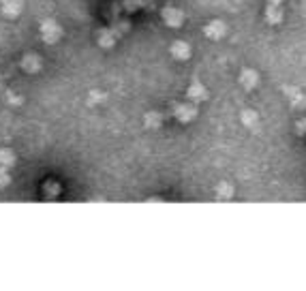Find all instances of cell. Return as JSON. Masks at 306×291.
I'll return each instance as SVG.
<instances>
[{
  "label": "cell",
  "instance_id": "3957f363",
  "mask_svg": "<svg viewBox=\"0 0 306 291\" xmlns=\"http://www.w3.org/2000/svg\"><path fill=\"white\" fill-rule=\"evenodd\" d=\"M161 15H163V22L167 26H172V28H180L182 22H184V13L180 9H175V6H165Z\"/></svg>",
  "mask_w": 306,
  "mask_h": 291
},
{
  "label": "cell",
  "instance_id": "277c9868",
  "mask_svg": "<svg viewBox=\"0 0 306 291\" xmlns=\"http://www.w3.org/2000/svg\"><path fill=\"white\" fill-rule=\"evenodd\" d=\"M206 32V37L208 39H212V41H219V39H223L225 37V32H227V26L220 22V19H214V22H210L204 28Z\"/></svg>",
  "mask_w": 306,
  "mask_h": 291
},
{
  "label": "cell",
  "instance_id": "d6986e66",
  "mask_svg": "<svg viewBox=\"0 0 306 291\" xmlns=\"http://www.w3.org/2000/svg\"><path fill=\"white\" fill-rule=\"evenodd\" d=\"M9 103H17V105H19V103H22V96H17V94H11V96H9Z\"/></svg>",
  "mask_w": 306,
  "mask_h": 291
},
{
  "label": "cell",
  "instance_id": "9c48e42d",
  "mask_svg": "<svg viewBox=\"0 0 306 291\" xmlns=\"http://www.w3.org/2000/svg\"><path fill=\"white\" fill-rule=\"evenodd\" d=\"M240 83L246 88V90H253L259 83V75H257V71H253V69H244L242 73H240Z\"/></svg>",
  "mask_w": 306,
  "mask_h": 291
},
{
  "label": "cell",
  "instance_id": "44dd1931",
  "mask_svg": "<svg viewBox=\"0 0 306 291\" xmlns=\"http://www.w3.org/2000/svg\"><path fill=\"white\" fill-rule=\"evenodd\" d=\"M283 0H268V4H281Z\"/></svg>",
  "mask_w": 306,
  "mask_h": 291
},
{
  "label": "cell",
  "instance_id": "5b68a950",
  "mask_svg": "<svg viewBox=\"0 0 306 291\" xmlns=\"http://www.w3.org/2000/svg\"><path fill=\"white\" fill-rule=\"evenodd\" d=\"M169 51H172V56L175 60H188V58H191V45L186 41H174Z\"/></svg>",
  "mask_w": 306,
  "mask_h": 291
},
{
  "label": "cell",
  "instance_id": "6da1fadb",
  "mask_svg": "<svg viewBox=\"0 0 306 291\" xmlns=\"http://www.w3.org/2000/svg\"><path fill=\"white\" fill-rule=\"evenodd\" d=\"M60 37H62V28L54 19H45L41 24V39L45 43H56V41H60Z\"/></svg>",
  "mask_w": 306,
  "mask_h": 291
},
{
  "label": "cell",
  "instance_id": "52a82bcc",
  "mask_svg": "<svg viewBox=\"0 0 306 291\" xmlns=\"http://www.w3.org/2000/svg\"><path fill=\"white\" fill-rule=\"evenodd\" d=\"M186 96L191 101H206L208 99V90H206V86L201 82H193L191 86H188V90H186Z\"/></svg>",
  "mask_w": 306,
  "mask_h": 291
},
{
  "label": "cell",
  "instance_id": "9a60e30c",
  "mask_svg": "<svg viewBox=\"0 0 306 291\" xmlns=\"http://www.w3.org/2000/svg\"><path fill=\"white\" fill-rule=\"evenodd\" d=\"M144 122H146L148 128H161V125H163V116H161L159 112H148L146 118H144Z\"/></svg>",
  "mask_w": 306,
  "mask_h": 291
},
{
  "label": "cell",
  "instance_id": "e0dca14e",
  "mask_svg": "<svg viewBox=\"0 0 306 291\" xmlns=\"http://www.w3.org/2000/svg\"><path fill=\"white\" fill-rule=\"evenodd\" d=\"M11 182V173H9V167H2L0 165V189H4L6 184Z\"/></svg>",
  "mask_w": 306,
  "mask_h": 291
},
{
  "label": "cell",
  "instance_id": "4fadbf2b",
  "mask_svg": "<svg viewBox=\"0 0 306 291\" xmlns=\"http://www.w3.org/2000/svg\"><path fill=\"white\" fill-rule=\"evenodd\" d=\"M0 165L11 169V167L15 165V152L9 150V148H0Z\"/></svg>",
  "mask_w": 306,
  "mask_h": 291
},
{
  "label": "cell",
  "instance_id": "7a4b0ae2",
  "mask_svg": "<svg viewBox=\"0 0 306 291\" xmlns=\"http://www.w3.org/2000/svg\"><path fill=\"white\" fill-rule=\"evenodd\" d=\"M174 116H175V120H180L186 125V122L197 118V107L191 105V103H180V105L174 107Z\"/></svg>",
  "mask_w": 306,
  "mask_h": 291
},
{
  "label": "cell",
  "instance_id": "2e32d148",
  "mask_svg": "<svg viewBox=\"0 0 306 291\" xmlns=\"http://www.w3.org/2000/svg\"><path fill=\"white\" fill-rule=\"evenodd\" d=\"M233 195V186L231 184H227V182H220L217 186V197L219 199H231Z\"/></svg>",
  "mask_w": 306,
  "mask_h": 291
},
{
  "label": "cell",
  "instance_id": "7c38bea8",
  "mask_svg": "<svg viewBox=\"0 0 306 291\" xmlns=\"http://www.w3.org/2000/svg\"><path fill=\"white\" fill-rule=\"evenodd\" d=\"M265 19L270 24H278L283 19V11H281V4H268V11H265Z\"/></svg>",
  "mask_w": 306,
  "mask_h": 291
},
{
  "label": "cell",
  "instance_id": "8fae6325",
  "mask_svg": "<svg viewBox=\"0 0 306 291\" xmlns=\"http://www.w3.org/2000/svg\"><path fill=\"white\" fill-rule=\"evenodd\" d=\"M285 94H287V99L291 101V105L294 107H304L306 105V96L298 88H285Z\"/></svg>",
  "mask_w": 306,
  "mask_h": 291
},
{
  "label": "cell",
  "instance_id": "8992f818",
  "mask_svg": "<svg viewBox=\"0 0 306 291\" xmlns=\"http://www.w3.org/2000/svg\"><path fill=\"white\" fill-rule=\"evenodd\" d=\"M43 67V62H41V58H39L37 54H26L24 56V60H22V69L26 71V73H39Z\"/></svg>",
  "mask_w": 306,
  "mask_h": 291
},
{
  "label": "cell",
  "instance_id": "5bb4252c",
  "mask_svg": "<svg viewBox=\"0 0 306 291\" xmlns=\"http://www.w3.org/2000/svg\"><path fill=\"white\" fill-rule=\"evenodd\" d=\"M242 122L249 128H257L259 126V116H257V112H253V109H244V112H242Z\"/></svg>",
  "mask_w": 306,
  "mask_h": 291
},
{
  "label": "cell",
  "instance_id": "ac0fdd59",
  "mask_svg": "<svg viewBox=\"0 0 306 291\" xmlns=\"http://www.w3.org/2000/svg\"><path fill=\"white\" fill-rule=\"evenodd\" d=\"M92 96L88 99V105H94V103H99V101H103V92H90Z\"/></svg>",
  "mask_w": 306,
  "mask_h": 291
},
{
  "label": "cell",
  "instance_id": "ba28073f",
  "mask_svg": "<svg viewBox=\"0 0 306 291\" xmlns=\"http://www.w3.org/2000/svg\"><path fill=\"white\" fill-rule=\"evenodd\" d=\"M24 9V0H2V13L6 17H17Z\"/></svg>",
  "mask_w": 306,
  "mask_h": 291
},
{
  "label": "cell",
  "instance_id": "30bf717a",
  "mask_svg": "<svg viewBox=\"0 0 306 291\" xmlns=\"http://www.w3.org/2000/svg\"><path fill=\"white\" fill-rule=\"evenodd\" d=\"M116 39H118V35H116V30H109V28H105V30H101V32H99L96 41H99L101 47H112V45L116 43Z\"/></svg>",
  "mask_w": 306,
  "mask_h": 291
},
{
  "label": "cell",
  "instance_id": "ffe728a7",
  "mask_svg": "<svg viewBox=\"0 0 306 291\" xmlns=\"http://www.w3.org/2000/svg\"><path fill=\"white\" fill-rule=\"evenodd\" d=\"M298 128H300V133H306V120H300V122H298Z\"/></svg>",
  "mask_w": 306,
  "mask_h": 291
}]
</instances>
